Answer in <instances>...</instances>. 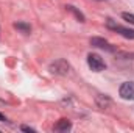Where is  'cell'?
Returning <instances> with one entry per match:
<instances>
[{
  "instance_id": "6da1fadb",
  "label": "cell",
  "mask_w": 134,
  "mask_h": 133,
  "mask_svg": "<svg viewBox=\"0 0 134 133\" xmlns=\"http://www.w3.org/2000/svg\"><path fill=\"white\" fill-rule=\"evenodd\" d=\"M50 70L52 74H56V75H67L70 70V64L66 60H56L55 63L50 64Z\"/></svg>"
},
{
  "instance_id": "7a4b0ae2",
  "label": "cell",
  "mask_w": 134,
  "mask_h": 133,
  "mask_svg": "<svg viewBox=\"0 0 134 133\" xmlns=\"http://www.w3.org/2000/svg\"><path fill=\"white\" fill-rule=\"evenodd\" d=\"M87 64H89V67H91L94 72H100V70H103V69L106 67L104 61L101 60V57L97 55V53H89V55H87Z\"/></svg>"
},
{
  "instance_id": "3957f363",
  "label": "cell",
  "mask_w": 134,
  "mask_h": 133,
  "mask_svg": "<svg viewBox=\"0 0 134 133\" xmlns=\"http://www.w3.org/2000/svg\"><path fill=\"white\" fill-rule=\"evenodd\" d=\"M120 96L125 100H134V83L133 81H125L120 86Z\"/></svg>"
},
{
  "instance_id": "277c9868",
  "label": "cell",
  "mask_w": 134,
  "mask_h": 133,
  "mask_svg": "<svg viewBox=\"0 0 134 133\" xmlns=\"http://www.w3.org/2000/svg\"><path fill=\"white\" fill-rule=\"evenodd\" d=\"M108 28H111V30L120 33L123 38H126V39H134V30L125 28V27H120V25H115V24H112L111 21H108Z\"/></svg>"
},
{
  "instance_id": "5b68a950",
  "label": "cell",
  "mask_w": 134,
  "mask_h": 133,
  "mask_svg": "<svg viewBox=\"0 0 134 133\" xmlns=\"http://www.w3.org/2000/svg\"><path fill=\"white\" fill-rule=\"evenodd\" d=\"M91 44H92V45H95V47H100V49L112 50L111 44H109V42H108L106 39H103V38H92V39H91Z\"/></svg>"
},
{
  "instance_id": "8992f818",
  "label": "cell",
  "mask_w": 134,
  "mask_h": 133,
  "mask_svg": "<svg viewBox=\"0 0 134 133\" xmlns=\"http://www.w3.org/2000/svg\"><path fill=\"white\" fill-rule=\"evenodd\" d=\"M70 129H72V124H70L69 119H59V121L55 124V130H56V132H67V130H70Z\"/></svg>"
},
{
  "instance_id": "52a82bcc",
  "label": "cell",
  "mask_w": 134,
  "mask_h": 133,
  "mask_svg": "<svg viewBox=\"0 0 134 133\" xmlns=\"http://www.w3.org/2000/svg\"><path fill=\"white\" fill-rule=\"evenodd\" d=\"M14 28L20 30L22 33H30V32H31V27H30L28 24H24V22H16V24H14Z\"/></svg>"
},
{
  "instance_id": "ba28073f",
  "label": "cell",
  "mask_w": 134,
  "mask_h": 133,
  "mask_svg": "<svg viewBox=\"0 0 134 133\" xmlns=\"http://www.w3.org/2000/svg\"><path fill=\"white\" fill-rule=\"evenodd\" d=\"M66 8L69 9V11H72V13L78 17V21H80V22H84V16H83L80 11H76V9H75V6H70V5H69V6H66Z\"/></svg>"
},
{
  "instance_id": "9c48e42d",
  "label": "cell",
  "mask_w": 134,
  "mask_h": 133,
  "mask_svg": "<svg viewBox=\"0 0 134 133\" xmlns=\"http://www.w3.org/2000/svg\"><path fill=\"white\" fill-rule=\"evenodd\" d=\"M122 17H123L125 21H128L130 24H134V14H130V13H123V14H122Z\"/></svg>"
},
{
  "instance_id": "30bf717a",
  "label": "cell",
  "mask_w": 134,
  "mask_h": 133,
  "mask_svg": "<svg viewBox=\"0 0 134 133\" xmlns=\"http://www.w3.org/2000/svg\"><path fill=\"white\" fill-rule=\"evenodd\" d=\"M22 130H24V132H30V133L34 132L33 129H30V127H27V125H22Z\"/></svg>"
},
{
  "instance_id": "8fae6325",
  "label": "cell",
  "mask_w": 134,
  "mask_h": 133,
  "mask_svg": "<svg viewBox=\"0 0 134 133\" xmlns=\"http://www.w3.org/2000/svg\"><path fill=\"white\" fill-rule=\"evenodd\" d=\"M0 121H2V122H5V121H6V119H5V116H3V114H0Z\"/></svg>"
}]
</instances>
